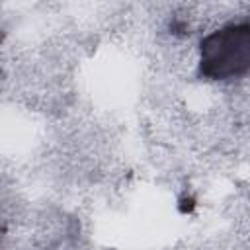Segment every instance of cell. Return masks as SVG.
<instances>
[{
    "label": "cell",
    "mask_w": 250,
    "mask_h": 250,
    "mask_svg": "<svg viewBox=\"0 0 250 250\" xmlns=\"http://www.w3.org/2000/svg\"><path fill=\"white\" fill-rule=\"evenodd\" d=\"M199 68L211 80L250 74V21L227 23L201 39Z\"/></svg>",
    "instance_id": "1"
}]
</instances>
